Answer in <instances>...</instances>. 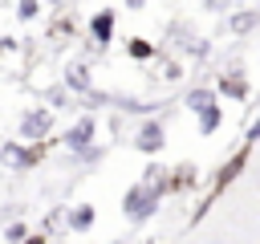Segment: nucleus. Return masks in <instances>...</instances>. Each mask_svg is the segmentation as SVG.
I'll return each mask as SVG.
<instances>
[{"label":"nucleus","mask_w":260,"mask_h":244,"mask_svg":"<svg viewBox=\"0 0 260 244\" xmlns=\"http://www.w3.org/2000/svg\"><path fill=\"white\" fill-rule=\"evenodd\" d=\"M0 163L12 167V171H28L37 163V150H32V142H4L0 146Z\"/></svg>","instance_id":"obj_4"},{"label":"nucleus","mask_w":260,"mask_h":244,"mask_svg":"<svg viewBox=\"0 0 260 244\" xmlns=\"http://www.w3.org/2000/svg\"><path fill=\"white\" fill-rule=\"evenodd\" d=\"M126 8H130V12H142V8H146V0H126Z\"/></svg>","instance_id":"obj_17"},{"label":"nucleus","mask_w":260,"mask_h":244,"mask_svg":"<svg viewBox=\"0 0 260 244\" xmlns=\"http://www.w3.org/2000/svg\"><path fill=\"white\" fill-rule=\"evenodd\" d=\"M256 24H260V12H256V8H240V12L228 16V28H232L236 37H248Z\"/></svg>","instance_id":"obj_8"},{"label":"nucleus","mask_w":260,"mask_h":244,"mask_svg":"<svg viewBox=\"0 0 260 244\" xmlns=\"http://www.w3.org/2000/svg\"><path fill=\"white\" fill-rule=\"evenodd\" d=\"M65 224H69L73 232H89V224H93V207H89V203H77V207L65 216Z\"/></svg>","instance_id":"obj_10"},{"label":"nucleus","mask_w":260,"mask_h":244,"mask_svg":"<svg viewBox=\"0 0 260 244\" xmlns=\"http://www.w3.org/2000/svg\"><path fill=\"white\" fill-rule=\"evenodd\" d=\"M93 138H98V122L85 114V118H77L69 130H65V146L69 150H85V146H93Z\"/></svg>","instance_id":"obj_5"},{"label":"nucleus","mask_w":260,"mask_h":244,"mask_svg":"<svg viewBox=\"0 0 260 244\" xmlns=\"http://www.w3.org/2000/svg\"><path fill=\"white\" fill-rule=\"evenodd\" d=\"M219 122H223V110H219L215 102H211L207 110H199V134H215V126H219Z\"/></svg>","instance_id":"obj_11"},{"label":"nucleus","mask_w":260,"mask_h":244,"mask_svg":"<svg viewBox=\"0 0 260 244\" xmlns=\"http://www.w3.org/2000/svg\"><path fill=\"white\" fill-rule=\"evenodd\" d=\"M24 236H28V228H24V224H8V228H4V240H8V244H20Z\"/></svg>","instance_id":"obj_15"},{"label":"nucleus","mask_w":260,"mask_h":244,"mask_svg":"<svg viewBox=\"0 0 260 244\" xmlns=\"http://www.w3.org/2000/svg\"><path fill=\"white\" fill-rule=\"evenodd\" d=\"M211 102H215V94H211V89H203V85L187 94V110H191V114H199V110H207Z\"/></svg>","instance_id":"obj_12"},{"label":"nucleus","mask_w":260,"mask_h":244,"mask_svg":"<svg viewBox=\"0 0 260 244\" xmlns=\"http://www.w3.org/2000/svg\"><path fill=\"white\" fill-rule=\"evenodd\" d=\"M162 191H167V171L150 163V167H146V175L126 191L122 211H126L130 220H150V216H154V207L162 203Z\"/></svg>","instance_id":"obj_1"},{"label":"nucleus","mask_w":260,"mask_h":244,"mask_svg":"<svg viewBox=\"0 0 260 244\" xmlns=\"http://www.w3.org/2000/svg\"><path fill=\"white\" fill-rule=\"evenodd\" d=\"M126 53H130L134 61H146V57H154V45L142 41V37H130V41H126Z\"/></svg>","instance_id":"obj_13"},{"label":"nucleus","mask_w":260,"mask_h":244,"mask_svg":"<svg viewBox=\"0 0 260 244\" xmlns=\"http://www.w3.org/2000/svg\"><path fill=\"white\" fill-rule=\"evenodd\" d=\"M65 89H73V94H89L93 89V77H89V65H69L65 69Z\"/></svg>","instance_id":"obj_7"},{"label":"nucleus","mask_w":260,"mask_h":244,"mask_svg":"<svg viewBox=\"0 0 260 244\" xmlns=\"http://www.w3.org/2000/svg\"><path fill=\"white\" fill-rule=\"evenodd\" d=\"M41 16V0H16V20H37Z\"/></svg>","instance_id":"obj_14"},{"label":"nucleus","mask_w":260,"mask_h":244,"mask_svg":"<svg viewBox=\"0 0 260 244\" xmlns=\"http://www.w3.org/2000/svg\"><path fill=\"white\" fill-rule=\"evenodd\" d=\"M162 77L175 81V77H179V65H175V61H162Z\"/></svg>","instance_id":"obj_16"},{"label":"nucleus","mask_w":260,"mask_h":244,"mask_svg":"<svg viewBox=\"0 0 260 244\" xmlns=\"http://www.w3.org/2000/svg\"><path fill=\"white\" fill-rule=\"evenodd\" d=\"M162 142H167V126H162L158 118L142 122V130L134 134V146H138L142 155H158V150H162Z\"/></svg>","instance_id":"obj_3"},{"label":"nucleus","mask_w":260,"mask_h":244,"mask_svg":"<svg viewBox=\"0 0 260 244\" xmlns=\"http://www.w3.org/2000/svg\"><path fill=\"white\" fill-rule=\"evenodd\" d=\"M219 94H228V98H236V102H244V98H248V77H244L240 69H232V73H223V77H219Z\"/></svg>","instance_id":"obj_9"},{"label":"nucleus","mask_w":260,"mask_h":244,"mask_svg":"<svg viewBox=\"0 0 260 244\" xmlns=\"http://www.w3.org/2000/svg\"><path fill=\"white\" fill-rule=\"evenodd\" d=\"M49 130H53L49 106H32V110L20 114V142H41V138H49Z\"/></svg>","instance_id":"obj_2"},{"label":"nucleus","mask_w":260,"mask_h":244,"mask_svg":"<svg viewBox=\"0 0 260 244\" xmlns=\"http://www.w3.org/2000/svg\"><path fill=\"white\" fill-rule=\"evenodd\" d=\"M89 37H93L98 49H106V45L114 41V8H98V12L89 16Z\"/></svg>","instance_id":"obj_6"},{"label":"nucleus","mask_w":260,"mask_h":244,"mask_svg":"<svg viewBox=\"0 0 260 244\" xmlns=\"http://www.w3.org/2000/svg\"><path fill=\"white\" fill-rule=\"evenodd\" d=\"M20 244H45V236H24Z\"/></svg>","instance_id":"obj_18"}]
</instances>
